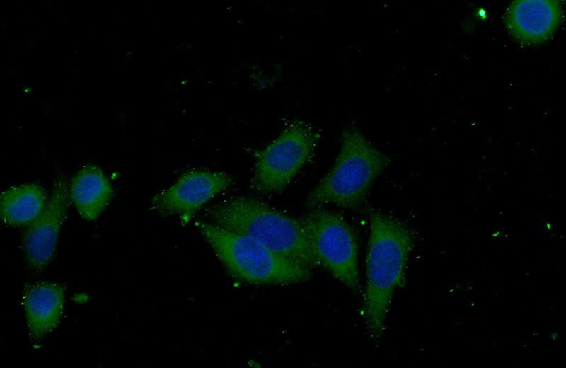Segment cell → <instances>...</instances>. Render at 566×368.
I'll list each match as a JSON object with an SVG mask.
<instances>
[{
  "label": "cell",
  "instance_id": "6da1fadb",
  "mask_svg": "<svg viewBox=\"0 0 566 368\" xmlns=\"http://www.w3.org/2000/svg\"><path fill=\"white\" fill-rule=\"evenodd\" d=\"M369 220L363 315L367 333L379 341L385 332L393 293L405 282L414 240L410 229L391 215L373 210Z\"/></svg>",
  "mask_w": 566,
  "mask_h": 368
},
{
  "label": "cell",
  "instance_id": "7a4b0ae2",
  "mask_svg": "<svg viewBox=\"0 0 566 368\" xmlns=\"http://www.w3.org/2000/svg\"><path fill=\"white\" fill-rule=\"evenodd\" d=\"M207 216L212 224L250 236L284 258L311 269L318 266L300 217L247 196L224 199L208 208Z\"/></svg>",
  "mask_w": 566,
  "mask_h": 368
},
{
  "label": "cell",
  "instance_id": "3957f363",
  "mask_svg": "<svg viewBox=\"0 0 566 368\" xmlns=\"http://www.w3.org/2000/svg\"><path fill=\"white\" fill-rule=\"evenodd\" d=\"M389 163L388 155L376 148L357 127H346L337 157L307 195V205L312 209L328 204L358 208Z\"/></svg>",
  "mask_w": 566,
  "mask_h": 368
},
{
  "label": "cell",
  "instance_id": "277c9868",
  "mask_svg": "<svg viewBox=\"0 0 566 368\" xmlns=\"http://www.w3.org/2000/svg\"><path fill=\"white\" fill-rule=\"evenodd\" d=\"M195 226L227 271L240 281L258 285L301 283L311 268L284 258L244 234L197 221Z\"/></svg>",
  "mask_w": 566,
  "mask_h": 368
},
{
  "label": "cell",
  "instance_id": "5b68a950",
  "mask_svg": "<svg viewBox=\"0 0 566 368\" xmlns=\"http://www.w3.org/2000/svg\"><path fill=\"white\" fill-rule=\"evenodd\" d=\"M320 139V131L311 124L289 121L280 134L257 155L252 187L265 193L283 190L313 157Z\"/></svg>",
  "mask_w": 566,
  "mask_h": 368
},
{
  "label": "cell",
  "instance_id": "8992f818",
  "mask_svg": "<svg viewBox=\"0 0 566 368\" xmlns=\"http://www.w3.org/2000/svg\"><path fill=\"white\" fill-rule=\"evenodd\" d=\"M300 219L318 265L352 291L359 292L358 245L350 224L340 214L320 207Z\"/></svg>",
  "mask_w": 566,
  "mask_h": 368
},
{
  "label": "cell",
  "instance_id": "52a82bcc",
  "mask_svg": "<svg viewBox=\"0 0 566 368\" xmlns=\"http://www.w3.org/2000/svg\"><path fill=\"white\" fill-rule=\"evenodd\" d=\"M232 182V176L224 172L189 171L172 185L156 194L151 206L161 214L176 215L186 222Z\"/></svg>",
  "mask_w": 566,
  "mask_h": 368
},
{
  "label": "cell",
  "instance_id": "ba28073f",
  "mask_svg": "<svg viewBox=\"0 0 566 368\" xmlns=\"http://www.w3.org/2000/svg\"><path fill=\"white\" fill-rule=\"evenodd\" d=\"M70 200L67 182L58 175L44 209L28 225L23 237V254L34 271H42L52 261Z\"/></svg>",
  "mask_w": 566,
  "mask_h": 368
},
{
  "label": "cell",
  "instance_id": "9c48e42d",
  "mask_svg": "<svg viewBox=\"0 0 566 368\" xmlns=\"http://www.w3.org/2000/svg\"><path fill=\"white\" fill-rule=\"evenodd\" d=\"M562 15V5L557 0H516L507 8L504 21L516 41L535 45L554 34Z\"/></svg>",
  "mask_w": 566,
  "mask_h": 368
},
{
  "label": "cell",
  "instance_id": "30bf717a",
  "mask_svg": "<svg viewBox=\"0 0 566 368\" xmlns=\"http://www.w3.org/2000/svg\"><path fill=\"white\" fill-rule=\"evenodd\" d=\"M64 289L57 283L37 282L25 286L23 302L29 334L33 342H39L51 333L62 316Z\"/></svg>",
  "mask_w": 566,
  "mask_h": 368
},
{
  "label": "cell",
  "instance_id": "8fae6325",
  "mask_svg": "<svg viewBox=\"0 0 566 368\" xmlns=\"http://www.w3.org/2000/svg\"><path fill=\"white\" fill-rule=\"evenodd\" d=\"M70 199L81 217L88 221L96 220L103 212L112 197V187L101 169L86 165L71 178Z\"/></svg>",
  "mask_w": 566,
  "mask_h": 368
},
{
  "label": "cell",
  "instance_id": "7c38bea8",
  "mask_svg": "<svg viewBox=\"0 0 566 368\" xmlns=\"http://www.w3.org/2000/svg\"><path fill=\"white\" fill-rule=\"evenodd\" d=\"M47 197L44 188L36 183L14 185L1 195V219L12 227L28 226L42 212Z\"/></svg>",
  "mask_w": 566,
  "mask_h": 368
}]
</instances>
